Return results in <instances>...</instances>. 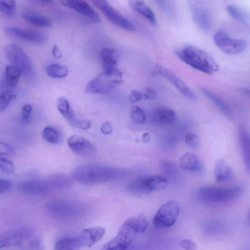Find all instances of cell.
<instances>
[{
	"instance_id": "7c38bea8",
	"label": "cell",
	"mask_w": 250,
	"mask_h": 250,
	"mask_svg": "<svg viewBox=\"0 0 250 250\" xmlns=\"http://www.w3.org/2000/svg\"><path fill=\"white\" fill-rule=\"evenodd\" d=\"M18 187L22 192L30 195H42L55 189L50 176L44 179L21 182Z\"/></svg>"
},
{
	"instance_id": "8fae6325",
	"label": "cell",
	"mask_w": 250,
	"mask_h": 250,
	"mask_svg": "<svg viewBox=\"0 0 250 250\" xmlns=\"http://www.w3.org/2000/svg\"><path fill=\"white\" fill-rule=\"evenodd\" d=\"M153 73L170 82L187 98L192 100L196 99V95L185 82L167 68L157 64L153 69Z\"/></svg>"
},
{
	"instance_id": "bcb514c9",
	"label": "cell",
	"mask_w": 250,
	"mask_h": 250,
	"mask_svg": "<svg viewBox=\"0 0 250 250\" xmlns=\"http://www.w3.org/2000/svg\"><path fill=\"white\" fill-rule=\"evenodd\" d=\"M11 185L10 181L0 178V194L8 191L10 189Z\"/></svg>"
},
{
	"instance_id": "2e32d148",
	"label": "cell",
	"mask_w": 250,
	"mask_h": 250,
	"mask_svg": "<svg viewBox=\"0 0 250 250\" xmlns=\"http://www.w3.org/2000/svg\"><path fill=\"white\" fill-rule=\"evenodd\" d=\"M69 148L76 154L83 157H91L95 154L96 148L88 140L78 135L70 136L67 141Z\"/></svg>"
},
{
	"instance_id": "277c9868",
	"label": "cell",
	"mask_w": 250,
	"mask_h": 250,
	"mask_svg": "<svg viewBox=\"0 0 250 250\" xmlns=\"http://www.w3.org/2000/svg\"><path fill=\"white\" fill-rule=\"evenodd\" d=\"M4 52L12 65L20 68L22 75L28 81L35 82L36 74L32 62L20 46L14 43L7 44L4 47Z\"/></svg>"
},
{
	"instance_id": "f35d334b",
	"label": "cell",
	"mask_w": 250,
	"mask_h": 250,
	"mask_svg": "<svg viewBox=\"0 0 250 250\" xmlns=\"http://www.w3.org/2000/svg\"><path fill=\"white\" fill-rule=\"evenodd\" d=\"M0 169L6 173H13L15 171V166L11 161L0 157Z\"/></svg>"
},
{
	"instance_id": "b9f144b4",
	"label": "cell",
	"mask_w": 250,
	"mask_h": 250,
	"mask_svg": "<svg viewBox=\"0 0 250 250\" xmlns=\"http://www.w3.org/2000/svg\"><path fill=\"white\" fill-rule=\"evenodd\" d=\"M14 154L15 150L11 146L0 141V155L12 156Z\"/></svg>"
},
{
	"instance_id": "ba28073f",
	"label": "cell",
	"mask_w": 250,
	"mask_h": 250,
	"mask_svg": "<svg viewBox=\"0 0 250 250\" xmlns=\"http://www.w3.org/2000/svg\"><path fill=\"white\" fill-rule=\"evenodd\" d=\"M34 236L33 231L26 227L3 232L0 234V250L9 247H19L23 249Z\"/></svg>"
},
{
	"instance_id": "681fc988",
	"label": "cell",
	"mask_w": 250,
	"mask_h": 250,
	"mask_svg": "<svg viewBox=\"0 0 250 250\" xmlns=\"http://www.w3.org/2000/svg\"><path fill=\"white\" fill-rule=\"evenodd\" d=\"M78 126L83 130L88 129L91 125V122L88 120H82L78 121Z\"/></svg>"
},
{
	"instance_id": "603a6c76",
	"label": "cell",
	"mask_w": 250,
	"mask_h": 250,
	"mask_svg": "<svg viewBox=\"0 0 250 250\" xmlns=\"http://www.w3.org/2000/svg\"><path fill=\"white\" fill-rule=\"evenodd\" d=\"M239 138L243 160L247 170L250 171V141L249 134L243 128L239 130Z\"/></svg>"
},
{
	"instance_id": "52a82bcc",
	"label": "cell",
	"mask_w": 250,
	"mask_h": 250,
	"mask_svg": "<svg viewBox=\"0 0 250 250\" xmlns=\"http://www.w3.org/2000/svg\"><path fill=\"white\" fill-rule=\"evenodd\" d=\"M91 2L111 24L122 29L133 31L135 30L133 24L120 12L104 0H94Z\"/></svg>"
},
{
	"instance_id": "7402d4cb",
	"label": "cell",
	"mask_w": 250,
	"mask_h": 250,
	"mask_svg": "<svg viewBox=\"0 0 250 250\" xmlns=\"http://www.w3.org/2000/svg\"><path fill=\"white\" fill-rule=\"evenodd\" d=\"M57 108L60 113L72 126H78L75 113L69 101L64 97H60L57 100Z\"/></svg>"
},
{
	"instance_id": "4fadbf2b",
	"label": "cell",
	"mask_w": 250,
	"mask_h": 250,
	"mask_svg": "<svg viewBox=\"0 0 250 250\" xmlns=\"http://www.w3.org/2000/svg\"><path fill=\"white\" fill-rule=\"evenodd\" d=\"M135 234L129 227L123 223L116 236L106 244L102 250H127Z\"/></svg>"
},
{
	"instance_id": "ffe728a7",
	"label": "cell",
	"mask_w": 250,
	"mask_h": 250,
	"mask_svg": "<svg viewBox=\"0 0 250 250\" xmlns=\"http://www.w3.org/2000/svg\"><path fill=\"white\" fill-rule=\"evenodd\" d=\"M176 119L173 110L166 107H159L155 109L151 115L152 121L159 125H169L173 123Z\"/></svg>"
},
{
	"instance_id": "f6af8a7d",
	"label": "cell",
	"mask_w": 250,
	"mask_h": 250,
	"mask_svg": "<svg viewBox=\"0 0 250 250\" xmlns=\"http://www.w3.org/2000/svg\"><path fill=\"white\" fill-rule=\"evenodd\" d=\"M129 99L132 103L140 102L143 100L142 92L138 90H133L130 93Z\"/></svg>"
},
{
	"instance_id": "4316f807",
	"label": "cell",
	"mask_w": 250,
	"mask_h": 250,
	"mask_svg": "<svg viewBox=\"0 0 250 250\" xmlns=\"http://www.w3.org/2000/svg\"><path fill=\"white\" fill-rule=\"evenodd\" d=\"M22 17L26 22L38 26L49 27L52 24L47 17L31 11L23 12Z\"/></svg>"
},
{
	"instance_id": "83f0119b",
	"label": "cell",
	"mask_w": 250,
	"mask_h": 250,
	"mask_svg": "<svg viewBox=\"0 0 250 250\" xmlns=\"http://www.w3.org/2000/svg\"><path fill=\"white\" fill-rule=\"evenodd\" d=\"M124 223L129 227L135 234L143 233L148 225L146 217L142 214L131 217L126 219Z\"/></svg>"
},
{
	"instance_id": "9c48e42d",
	"label": "cell",
	"mask_w": 250,
	"mask_h": 250,
	"mask_svg": "<svg viewBox=\"0 0 250 250\" xmlns=\"http://www.w3.org/2000/svg\"><path fill=\"white\" fill-rule=\"evenodd\" d=\"M213 40L216 45L223 52L229 55L239 54L247 48L248 43L243 39L231 38L226 31L221 29L213 35Z\"/></svg>"
},
{
	"instance_id": "8992f818",
	"label": "cell",
	"mask_w": 250,
	"mask_h": 250,
	"mask_svg": "<svg viewBox=\"0 0 250 250\" xmlns=\"http://www.w3.org/2000/svg\"><path fill=\"white\" fill-rule=\"evenodd\" d=\"M167 184L166 177L161 175H151L133 179L128 182L126 187L132 193L146 194L165 188Z\"/></svg>"
},
{
	"instance_id": "f907efd6",
	"label": "cell",
	"mask_w": 250,
	"mask_h": 250,
	"mask_svg": "<svg viewBox=\"0 0 250 250\" xmlns=\"http://www.w3.org/2000/svg\"><path fill=\"white\" fill-rule=\"evenodd\" d=\"M52 54L56 59H60L62 58V53L59 47L55 44L52 48Z\"/></svg>"
},
{
	"instance_id": "7dc6e473",
	"label": "cell",
	"mask_w": 250,
	"mask_h": 250,
	"mask_svg": "<svg viewBox=\"0 0 250 250\" xmlns=\"http://www.w3.org/2000/svg\"><path fill=\"white\" fill-rule=\"evenodd\" d=\"M162 166L163 170L169 174H171L176 170L174 166L168 162H164Z\"/></svg>"
},
{
	"instance_id": "484cf974",
	"label": "cell",
	"mask_w": 250,
	"mask_h": 250,
	"mask_svg": "<svg viewBox=\"0 0 250 250\" xmlns=\"http://www.w3.org/2000/svg\"><path fill=\"white\" fill-rule=\"evenodd\" d=\"M100 58L103 69L117 67L119 55L114 49L110 48H103L100 52Z\"/></svg>"
},
{
	"instance_id": "8d00e7d4",
	"label": "cell",
	"mask_w": 250,
	"mask_h": 250,
	"mask_svg": "<svg viewBox=\"0 0 250 250\" xmlns=\"http://www.w3.org/2000/svg\"><path fill=\"white\" fill-rule=\"evenodd\" d=\"M162 11L167 16L172 17L175 14V8L171 1L157 0L156 1Z\"/></svg>"
},
{
	"instance_id": "74e56055",
	"label": "cell",
	"mask_w": 250,
	"mask_h": 250,
	"mask_svg": "<svg viewBox=\"0 0 250 250\" xmlns=\"http://www.w3.org/2000/svg\"><path fill=\"white\" fill-rule=\"evenodd\" d=\"M186 144L192 149H197L200 145L198 137L192 132H188L185 136Z\"/></svg>"
},
{
	"instance_id": "30bf717a",
	"label": "cell",
	"mask_w": 250,
	"mask_h": 250,
	"mask_svg": "<svg viewBox=\"0 0 250 250\" xmlns=\"http://www.w3.org/2000/svg\"><path fill=\"white\" fill-rule=\"evenodd\" d=\"M180 211L179 203L169 201L162 205L155 214L153 223L158 228H168L175 223Z\"/></svg>"
},
{
	"instance_id": "d6a6232c",
	"label": "cell",
	"mask_w": 250,
	"mask_h": 250,
	"mask_svg": "<svg viewBox=\"0 0 250 250\" xmlns=\"http://www.w3.org/2000/svg\"><path fill=\"white\" fill-rule=\"evenodd\" d=\"M42 135L46 141L51 144H57L60 138L58 130L52 126H45L42 130Z\"/></svg>"
},
{
	"instance_id": "3957f363",
	"label": "cell",
	"mask_w": 250,
	"mask_h": 250,
	"mask_svg": "<svg viewBox=\"0 0 250 250\" xmlns=\"http://www.w3.org/2000/svg\"><path fill=\"white\" fill-rule=\"evenodd\" d=\"M123 73L117 67L103 71L87 83L85 91L92 94L111 92L123 82Z\"/></svg>"
},
{
	"instance_id": "7bdbcfd3",
	"label": "cell",
	"mask_w": 250,
	"mask_h": 250,
	"mask_svg": "<svg viewBox=\"0 0 250 250\" xmlns=\"http://www.w3.org/2000/svg\"><path fill=\"white\" fill-rule=\"evenodd\" d=\"M142 92L143 100H152L155 99L157 96V93L155 90L150 87L145 88Z\"/></svg>"
},
{
	"instance_id": "d4e9b609",
	"label": "cell",
	"mask_w": 250,
	"mask_h": 250,
	"mask_svg": "<svg viewBox=\"0 0 250 250\" xmlns=\"http://www.w3.org/2000/svg\"><path fill=\"white\" fill-rule=\"evenodd\" d=\"M214 174L216 181L218 182L228 181L233 177L232 170L221 159H218L215 162Z\"/></svg>"
},
{
	"instance_id": "836d02e7",
	"label": "cell",
	"mask_w": 250,
	"mask_h": 250,
	"mask_svg": "<svg viewBox=\"0 0 250 250\" xmlns=\"http://www.w3.org/2000/svg\"><path fill=\"white\" fill-rule=\"evenodd\" d=\"M16 97V94L12 90H5L0 93V112L4 111Z\"/></svg>"
},
{
	"instance_id": "ee69618b",
	"label": "cell",
	"mask_w": 250,
	"mask_h": 250,
	"mask_svg": "<svg viewBox=\"0 0 250 250\" xmlns=\"http://www.w3.org/2000/svg\"><path fill=\"white\" fill-rule=\"evenodd\" d=\"M180 245L185 250H195L197 247L196 244L188 239H183L180 241Z\"/></svg>"
},
{
	"instance_id": "5b68a950",
	"label": "cell",
	"mask_w": 250,
	"mask_h": 250,
	"mask_svg": "<svg viewBox=\"0 0 250 250\" xmlns=\"http://www.w3.org/2000/svg\"><path fill=\"white\" fill-rule=\"evenodd\" d=\"M239 187L226 188L207 186L201 188L197 195L200 200L210 204L224 203L236 198L240 194Z\"/></svg>"
},
{
	"instance_id": "ac0fdd59",
	"label": "cell",
	"mask_w": 250,
	"mask_h": 250,
	"mask_svg": "<svg viewBox=\"0 0 250 250\" xmlns=\"http://www.w3.org/2000/svg\"><path fill=\"white\" fill-rule=\"evenodd\" d=\"M88 242L82 231L78 236L64 237L58 240L54 250H80L83 247H88Z\"/></svg>"
},
{
	"instance_id": "d590c367",
	"label": "cell",
	"mask_w": 250,
	"mask_h": 250,
	"mask_svg": "<svg viewBox=\"0 0 250 250\" xmlns=\"http://www.w3.org/2000/svg\"><path fill=\"white\" fill-rule=\"evenodd\" d=\"M130 116L136 124L144 123L146 120V115L143 109L137 106H133L130 109Z\"/></svg>"
},
{
	"instance_id": "9a60e30c",
	"label": "cell",
	"mask_w": 250,
	"mask_h": 250,
	"mask_svg": "<svg viewBox=\"0 0 250 250\" xmlns=\"http://www.w3.org/2000/svg\"><path fill=\"white\" fill-rule=\"evenodd\" d=\"M4 31L9 36L35 43H42L46 39L43 33L35 30L8 26L5 28Z\"/></svg>"
},
{
	"instance_id": "cb8c5ba5",
	"label": "cell",
	"mask_w": 250,
	"mask_h": 250,
	"mask_svg": "<svg viewBox=\"0 0 250 250\" xmlns=\"http://www.w3.org/2000/svg\"><path fill=\"white\" fill-rule=\"evenodd\" d=\"M129 4L133 9L142 15L151 23L156 24V19L153 11L144 1L132 0L129 1Z\"/></svg>"
},
{
	"instance_id": "7a4b0ae2",
	"label": "cell",
	"mask_w": 250,
	"mask_h": 250,
	"mask_svg": "<svg viewBox=\"0 0 250 250\" xmlns=\"http://www.w3.org/2000/svg\"><path fill=\"white\" fill-rule=\"evenodd\" d=\"M176 55L190 66L206 74L211 75L218 71L217 62L207 52L190 45L176 51Z\"/></svg>"
},
{
	"instance_id": "d6986e66",
	"label": "cell",
	"mask_w": 250,
	"mask_h": 250,
	"mask_svg": "<svg viewBox=\"0 0 250 250\" xmlns=\"http://www.w3.org/2000/svg\"><path fill=\"white\" fill-rule=\"evenodd\" d=\"M22 75L20 68L13 65H7L4 69L2 86L6 90H11L17 85L20 77Z\"/></svg>"
},
{
	"instance_id": "ab89813d",
	"label": "cell",
	"mask_w": 250,
	"mask_h": 250,
	"mask_svg": "<svg viewBox=\"0 0 250 250\" xmlns=\"http://www.w3.org/2000/svg\"><path fill=\"white\" fill-rule=\"evenodd\" d=\"M24 250H43L40 239L35 236L30 239L25 247Z\"/></svg>"
},
{
	"instance_id": "5bb4252c",
	"label": "cell",
	"mask_w": 250,
	"mask_h": 250,
	"mask_svg": "<svg viewBox=\"0 0 250 250\" xmlns=\"http://www.w3.org/2000/svg\"><path fill=\"white\" fill-rule=\"evenodd\" d=\"M190 8L193 19L197 26L204 32L208 31L212 26V20L206 7L199 1H191Z\"/></svg>"
},
{
	"instance_id": "4dcf8cb0",
	"label": "cell",
	"mask_w": 250,
	"mask_h": 250,
	"mask_svg": "<svg viewBox=\"0 0 250 250\" xmlns=\"http://www.w3.org/2000/svg\"><path fill=\"white\" fill-rule=\"evenodd\" d=\"M83 230L88 238L89 247H91L100 241L105 233V228L99 226L85 228Z\"/></svg>"
},
{
	"instance_id": "6da1fadb",
	"label": "cell",
	"mask_w": 250,
	"mask_h": 250,
	"mask_svg": "<svg viewBox=\"0 0 250 250\" xmlns=\"http://www.w3.org/2000/svg\"><path fill=\"white\" fill-rule=\"evenodd\" d=\"M123 174L119 169L99 164H88L80 166L72 172L73 178L83 185H94L105 183L118 178Z\"/></svg>"
},
{
	"instance_id": "44dd1931",
	"label": "cell",
	"mask_w": 250,
	"mask_h": 250,
	"mask_svg": "<svg viewBox=\"0 0 250 250\" xmlns=\"http://www.w3.org/2000/svg\"><path fill=\"white\" fill-rule=\"evenodd\" d=\"M180 167L186 170L200 172L203 166L199 158L194 154L188 152L183 155L180 159Z\"/></svg>"
},
{
	"instance_id": "f1b7e54d",
	"label": "cell",
	"mask_w": 250,
	"mask_h": 250,
	"mask_svg": "<svg viewBox=\"0 0 250 250\" xmlns=\"http://www.w3.org/2000/svg\"><path fill=\"white\" fill-rule=\"evenodd\" d=\"M229 14L235 21L249 28L250 19L249 15L241 8L233 5H229L227 7Z\"/></svg>"
},
{
	"instance_id": "c3c4849f",
	"label": "cell",
	"mask_w": 250,
	"mask_h": 250,
	"mask_svg": "<svg viewBox=\"0 0 250 250\" xmlns=\"http://www.w3.org/2000/svg\"><path fill=\"white\" fill-rule=\"evenodd\" d=\"M101 130L104 134H109L112 132V127L109 122L104 123L101 126Z\"/></svg>"
},
{
	"instance_id": "e575fe53",
	"label": "cell",
	"mask_w": 250,
	"mask_h": 250,
	"mask_svg": "<svg viewBox=\"0 0 250 250\" xmlns=\"http://www.w3.org/2000/svg\"><path fill=\"white\" fill-rule=\"evenodd\" d=\"M16 9L15 0H0V13L11 17L14 16Z\"/></svg>"
},
{
	"instance_id": "60d3db41",
	"label": "cell",
	"mask_w": 250,
	"mask_h": 250,
	"mask_svg": "<svg viewBox=\"0 0 250 250\" xmlns=\"http://www.w3.org/2000/svg\"><path fill=\"white\" fill-rule=\"evenodd\" d=\"M33 107L30 104H25L21 110V121L24 124H27L29 122L30 114L32 111Z\"/></svg>"
},
{
	"instance_id": "e0dca14e",
	"label": "cell",
	"mask_w": 250,
	"mask_h": 250,
	"mask_svg": "<svg viewBox=\"0 0 250 250\" xmlns=\"http://www.w3.org/2000/svg\"><path fill=\"white\" fill-rule=\"evenodd\" d=\"M62 4L76 12L84 16L93 21L99 23L101 18L97 11L86 1L83 0H66Z\"/></svg>"
},
{
	"instance_id": "1f68e13d",
	"label": "cell",
	"mask_w": 250,
	"mask_h": 250,
	"mask_svg": "<svg viewBox=\"0 0 250 250\" xmlns=\"http://www.w3.org/2000/svg\"><path fill=\"white\" fill-rule=\"evenodd\" d=\"M47 75L52 78H62L68 74V70L65 66L58 63L47 65L45 68Z\"/></svg>"
},
{
	"instance_id": "f546056e",
	"label": "cell",
	"mask_w": 250,
	"mask_h": 250,
	"mask_svg": "<svg viewBox=\"0 0 250 250\" xmlns=\"http://www.w3.org/2000/svg\"><path fill=\"white\" fill-rule=\"evenodd\" d=\"M200 91L208 97L225 115L230 117L231 111L229 107L218 96L209 90L203 87L200 88Z\"/></svg>"
}]
</instances>
